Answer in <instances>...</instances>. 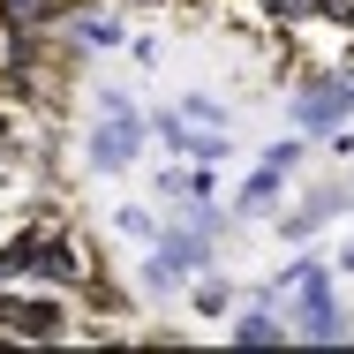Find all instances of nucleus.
<instances>
[{"label": "nucleus", "instance_id": "f257e3e1", "mask_svg": "<svg viewBox=\"0 0 354 354\" xmlns=\"http://www.w3.org/2000/svg\"><path fill=\"white\" fill-rule=\"evenodd\" d=\"M143 151H151V106H143L129 83H98L91 91V113H83V143H75L83 174L121 181V174L143 166Z\"/></svg>", "mask_w": 354, "mask_h": 354}, {"label": "nucleus", "instance_id": "f03ea898", "mask_svg": "<svg viewBox=\"0 0 354 354\" xmlns=\"http://www.w3.org/2000/svg\"><path fill=\"white\" fill-rule=\"evenodd\" d=\"M204 272H218V234L189 226V218H166L136 249V294H151V301H181Z\"/></svg>", "mask_w": 354, "mask_h": 354}, {"label": "nucleus", "instance_id": "7ed1b4c3", "mask_svg": "<svg viewBox=\"0 0 354 354\" xmlns=\"http://www.w3.org/2000/svg\"><path fill=\"white\" fill-rule=\"evenodd\" d=\"M61 339H75L68 286H38V279L0 286V347H61Z\"/></svg>", "mask_w": 354, "mask_h": 354}, {"label": "nucleus", "instance_id": "20e7f679", "mask_svg": "<svg viewBox=\"0 0 354 354\" xmlns=\"http://www.w3.org/2000/svg\"><path fill=\"white\" fill-rule=\"evenodd\" d=\"M279 309L294 317V339H301V347H347V339H354V309L339 301V272H332V257L294 286Z\"/></svg>", "mask_w": 354, "mask_h": 354}, {"label": "nucleus", "instance_id": "39448f33", "mask_svg": "<svg viewBox=\"0 0 354 354\" xmlns=\"http://www.w3.org/2000/svg\"><path fill=\"white\" fill-rule=\"evenodd\" d=\"M286 121H294V129H309V136L354 129V61L301 68V75H294V91H286Z\"/></svg>", "mask_w": 354, "mask_h": 354}, {"label": "nucleus", "instance_id": "423d86ee", "mask_svg": "<svg viewBox=\"0 0 354 354\" xmlns=\"http://www.w3.org/2000/svg\"><path fill=\"white\" fill-rule=\"evenodd\" d=\"M339 212H354V174H324V181L294 189V204H286L272 226H279V241H286V249H301V241H317V234H324Z\"/></svg>", "mask_w": 354, "mask_h": 354}, {"label": "nucleus", "instance_id": "0eeeda50", "mask_svg": "<svg viewBox=\"0 0 354 354\" xmlns=\"http://www.w3.org/2000/svg\"><path fill=\"white\" fill-rule=\"evenodd\" d=\"M226 204H234V218H241V226H272V218L294 204V174H286V166H272V158H257V166H249V181H241Z\"/></svg>", "mask_w": 354, "mask_h": 354}, {"label": "nucleus", "instance_id": "6e6552de", "mask_svg": "<svg viewBox=\"0 0 354 354\" xmlns=\"http://www.w3.org/2000/svg\"><path fill=\"white\" fill-rule=\"evenodd\" d=\"M226 339L234 347H286L294 339V317H286L272 294H241V309L226 317Z\"/></svg>", "mask_w": 354, "mask_h": 354}, {"label": "nucleus", "instance_id": "1a4fd4ad", "mask_svg": "<svg viewBox=\"0 0 354 354\" xmlns=\"http://www.w3.org/2000/svg\"><path fill=\"white\" fill-rule=\"evenodd\" d=\"M61 38H68L75 53H121V46H129V23H121V15H113V8L98 0V8L68 15V30H61Z\"/></svg>", "mask_w": 354, "mask_h": 354}, {"label": "nucleus", "instance_id": "9d476101", "mask_svg": "<svg viewBox=\"0 0 354 354\" xmlns=\"http://www.w3.org/2000/svg\"><path fill=\"white\" fill-rule=\"evenodd\" d=\"M158 226H166V212H158L151 196H121V204L106 212V234H113V241H129V249H143Z\"/></svg>", "mask_w": 354, "mask_h": 354}, {"label": "nucleus", "instance_id": "9b49d317", "mask_svg": "<svg viewBox=\"0 0 354 354\" xmlns=\"http://www.w3.org/2000/svg\"><path fill=\"white\" fill-rule=\"evenodd\" d=\"M181 301H189V317H204V324H226V317L241 309V286L226 279V272H204V279L189 286Z\"/></svg>", "mask_w": 354, "mask_h": 354}, {"label": "nucleus", "instance_id": "f8f14e48", "mask_svg": "<svg viewBox=\"0 0 354 354\" xmlns=\"http://www.w3.org/2000/svg\"><path fill=\"white\" fill-rule=\"evenodd\" d=\"M151 143H158L166 158H189V143H196V121H189L181 106H151Z\"/></svg>", "mask_w": 354, "mask_h": 354}, {"label": "nucleus", "instance_id": "ddd939ff", "mask_svg": "<svg viewBox=\"0 0 354 354\" xmlns=\"http://www.w3.org/2000/svg\"><path fill=\"white\" fill-rule=\"evenodd\" d=\"M174 106H181V113H189L196 129H234V106H226L218 91H181Z\"/></svg>", "mask_w": 354, "mask_h": 354}, {"label": "nucleus", "instance_id": "4468645a", "mask_svg": "<svg viewBox=\"0 0 354 354\" xmlns=\"http://www.w3.org/2000/svg\"><path fill=\"white\" fill-rule=\"evenodd\" d=\"M83 301H91V309H106V317H136V294H121V279H113L106 264H98V279L83 286Z\"/></svg>", "mask_w": 354, "mask_h": 354}, {"label": "nucleus", "instance_id": "2eb2a0df", "mask_svg": "<svg viewBox=\"0 0 354 354\" xmlns=\"http://www.w3.org/2000/svg\"><path fill=\"white\" fill-rule=\"evenodd\" d=\"M129 61H136V68H158V61H166V38H158V30H129Z\"/></svg>", "mask_w": 354, "mask_h": 354}, {"label": "nucleus", "instance_id": "dca6fc26", "mask_svg": "<svg viewBox=\"0 0 354 354\" xmlns=\"http://www.w3.org/2000/svg\"><path fill=\"white\" fill-rule=\"evenodd\" d=\"M332 272H339V279H354V234L339 241V249H332Z\"/></svg>", "mask_w": 354, "mask_h": 354}]
</instances>
